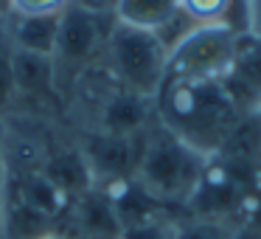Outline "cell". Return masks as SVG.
Returning a JSON list of instances; mask_svg holds the SVG:
<instances>
[{
    "instance_id": "44dd1931",
    "label": "cell",
    "mask_w": 261,
    "mask_h": 239,
    "mask_svg": "<svg viewBox=\"0 0 261 239\" xmlns=\"http://www.w3.org/2000/svg\"><path fill=\"white\" fill-rule=\"evenodd\" d=\"M0 239H3V236H0Z\"/></svg>"
},
{
    "instance_id": "6da1fadb",
    "label": "cell",
    "mask_w": 261,
    "mask_h": 239,
    "mask_svg": "<svg viewBox=\"0 0 261 239\" xmlns=\"http://www.w3.org/2000/svg\"><path fill=\"white\" fill-rule=\"evenodd\" d=\"M154 118L211 160L244 115L230 102L222 82H163L154 99Z\"/></svg>"
},
{
    "instance_id": "8fae6325",
    "label": "cell",
    "mask_w": 261,
    "mask_h": 239,
    "mask_svg": "<svg viewBox=\"0 0 261 239\" xmlns=\"http://www.w3.org/2000/svg\"><path fill=\"white\" fill-rule=\"evenodd\" d=\"M230 225L214 220H199V217H186L182 222H174L171 239H227Z\"/></svg>"
},
{
    "instance_id": "ba28073f",
    "label": "cell",
    "mask_w": 261,
    "mask_h": 239,
    "mask_svg": "<svg viewBox=\"0 0 261 239\" xmlns=\"http://www.w3.org/2000/svg\"><path fill=\"white\" fill-rule=\"evenodd\" d=\"M57 37L59 17H9V42L17 51L54 57L57 54Z\"/></svg>"
},
{
    "instance_id": "e0dca14e",
    "label": "cell",
    "mask_w": 261,
    "mask_h": 239,
    "mask_svg": "<svg viewBox=\"0 0 261 239\" xmlns=\"http://www.w3.org/2000/svg\"><path fill=\"white\" fill-rule=\"evenodd\" d=\"M12 48V42H9V14L0 12V54L9 51Z\"/></svg>"
},
{
    "instance_id": "5bb4252c",
    "label": "cell",
    "mask_w": 261,
    "mask_h": 239,
    "mask_svg": "<svg viewBox=\"0 0 261 239\" xmlns=\"http://www.w3.org/2000/svg\"><path fill=\"white\" fill-rule=\"evenodd\" d=\"M6 163H9V127L6 118H0V183L6 175Z\"/></svg>"
},
{
    "instance_id": "8992f818",
    "label": "cell",
    "mask_w": 261,
    "mask_h": 239,
    "mask_svg": "<svg viewBox=\"0 0 261 239\" xmlns=\"http://www.w3.org/2000/svg\"><path fill=\"white\" fill-rule=\"evenodd\" d=\"M101 130L104 135H118V138H138L154 124V102L152 99L135 96V93L115 87L107 99L101 102Z\"/></svg>"
},
{
    "instance_id": "9a60e30c",
    "label": "cell",
    "mask_w": 261,
    "mask_h": 239,
    "mask_svg": "<svg viewBox=\"0 0 261 239\" xmlns=\"http://www.w3.org/2000/svg\"><path fill=\"white\" fill-rule=\"evenodd\" d=\"M70 3L82 9H93V12H104V14H113V6H115V0H70Z\"/></svg>"
},
{
    "instance_id": "ffe728a7",
    "label": "cell",
    "mask_w": 261,
    "mask_h": 239,
    "mask_svg": "<svg viewBox=\"0 0 261 239\" xmlns=\"http://www.w3.org/2000/svg\"><path fill=\"white\" fill-rule=\"evenodd\" d=\"M0 12H3V6H0Z\"/></svg>"
},
{
    "instance_id": "3957f363",
    "label": "cell",
    "mask_w": 261,
    "mask_h": 239,
    "mask_svg": "<svg viewBox=\"0 0 261 239\" xmlns=\"http://www.w3.org/2000/svg\"><path fill=\"white\" fill-rule=\"evenodd\" d=\"M104 59L113 79L124 90L152 102L158 99L166 82V62H169V48L160 42L158 34L115 23L104 48Z\"/></svg>"
},
{
    "instance_id": "d6986e66",
    "label": "cell",
    "mask_w": 261,
    "mask_h": 239,
    "mask_svg": "<svg viewBox=\"0 0 261 239\" xmlns=\"http://www.w3.org/2000/svg\"><path fill=\"white\" fill-rule=\"evenodd\" d=\"M0 6H3V12H6V0H0Z\"/></svg>"
},
{
    "instance_id": "ac0fdd59",
    "label": "cell",
    "mask_w": 261,
    "mask_h": 239,
    "mask_svg": "<svg viewBox=\"0 0 261 239\" xmlns=\"http://www.w3.org/2000/svg\"><path fill=\"white\" fill-rule=\"evenodd\" d=\"M37 239H76V236H70V233H65V231H48V233H42V236H37Z\"/></svg>"
},
{
    "instance_id": "9c48e42d",
    "label": "cell",
    "mask_w": 261,
    "mask_h": 239,
    "mask_svg": "<svg viewBox=\"0 0 261 239\" xmlns=\"http://www.w3.org/2000/svg\"><path fill=\"white\" fill-rule=\"evenodd\" d=\"M174 14L177 0H115L113 6V17L118 26L152 31V34L166 29L174 20Z\"/></svg>"
},
{
    "instance_id": "30bf717a",
    "label": "cell",
    "mask_w": 261,
    "mask_h": 239,
    "mask_svg": "<svg viewBox=\"0 0 261 239\" xmlns=\"http://www.w3.org/2000/svg\"><path fill=\"white\" fill-rule=\"evenodd\" d=\"M180 14H186L194 26H233L236 0H177Z\"/></svg>"
},
{
    "instance_id": "5b68a950",
    "label": "cell",
    "mask_w": 261,
    "mask_h": 239,
    "mask_svg": "<svg viewBox=\"0 0 261 239\" xmlns=\"http://www.w3.org/2000/svg\"><path fill=\"white\" fill-rule=\"evenodd\" d=\"M113 26H115L113 14L93 12V9H82L70 3L68 12L59 17L57 54H54L57 68H62V65L85 68L93 59L104 57Z\"/></svg>"
},
{
    "instance_id": "7c38bea8",
    "label": "cell",
    "mask_w": 261,
    "mask_h": 239,
    "mask_svg": "<svg viewBox=\"0 0 261 239\" xmlns=\"http://www.w3.org/2000/svg\"><path fill=\"white\" fill-rule=\"evenodd\" d=\"M70 0H6L9 17H62Z\"/></svg>"
},
{
    "instance_id": "7a4b0ae2",
    "label": "cell",
    "mask_w": 261,
    "mask_h": 239,
    "mask_svg": "<svg viewBox=\"0 0 261 239\" xmlns=\"http://www.w3.org/2000/svg\"><path fill=\"white\" fill-rule=\"evenodd\" d=\"M205 166L208 158L194 152L154 118V124L143 135L135 183L163 208H188Z\"/></svg>"
},
{
    "instance_id": "4fadbf2b",
    "label": "cell",
    "mask_w": 261,
    "mask_h": 239,
    "mask_svg": "<svg viewBox=\"0 0 261 239\" xmlns=\"http://www.w3.org/2000/svg\"><path fill=\"white\" fill-rule=\"evenodd\" d=\"M244 9H247V31L261 37V0H247Z\"/></svg>"
},
{
    "instance_id": "277c9868",
    "label": "cell",
    "mask_w": 261,
    "mask_h": 239,
    "mask_svg": "<svg viewBox=\"0 0 261 239\" xmlns=\"http://www.w3.org/2000/svg\"><path fill=\"white\" fill-rule=\"evenodd\" d=\"M239 34L230 23L194 26L169 51L166 82H222L233 68Z\"/></svg>"
},
{
    "instance_id": "52a82bcc",
    "label": "cell",
    "mask_w": 261,
    "mask_h": 239,
    "mask_svg": "<svg viewBox=\"0 0 261 239\" xmlns=\"http://www.w3.org/2000/svg\"><path fill=\"white\" fill-rule=\"evenodd\" d=\"M12 59V79H14V93L17 96H48L57 85V59L54 57H42V54H29V51H9Z\"/></svg>"
},
{
    "instance_id": "2e32d148",
    "label": "cell",
    "mask_w": 261,
    "mask_h": 239,
    "mask_svg": "<svg viewBox=\"0 0 261 239\" xmlns=\"http://www.w3.org/2000/svg\"><path fill=\"white\" fill-rule=\"evenodd\" d=\"M227 239H261V225H233Z\"/></svg>"
}]
</instances>
